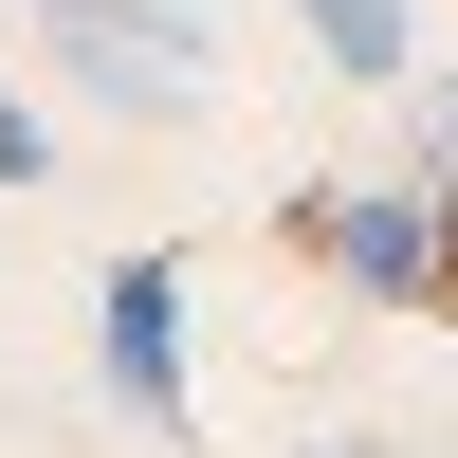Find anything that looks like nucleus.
<instances>
[{"mask_svg": "<svg viewBox=\"0 0 458 458\" xmlns=\"http://www.w3.org/2000/svg\"><path fill=\"white\" fill-rule=\"evenodd\" d=\"M293 239L330 257L349 293H386V312H440V183H293Z\"/></svg>", "mask_w": 458, "mask_h": 458, "instance_id": "obj_1", "label": "nucleus"}, {"mask_svg": "<svg viewBox=\"0 0 458 458\" xmlns=\"http://www.w3.org/2000/svg\"><path fill=\"white\" fill-rule=\"evenodd\" d=\"M55 73L92 110H129V129H183V110L220 92V55H165V37H110V19H55Z\"/></svg>", "mask_w": 458, "mask_h": 458, "instance_id": "obj_2", "label": "nucleus"}, {"mask_svg": "<svg viewBox=\"0 0 458 458\" xmlns=\"http://www.w3.org/2000/svg\"><path fill=\"white\" fill-rule=\"evenodd\" d=\"M92 330H110V386H129L147 422H183V257H129Z\"/></svg>", "mask_w": 458, "mask_h": 458, "instance_id": "obj_3", "label": "nucleus"}, {"mask_svg": "<svg viewBox=\"0 0 458 458\" xmlns=\"http://www.w3.org/2000/svg\"><path fill=\"white\" fill-rule=\"evenodd\" d=\"M312 37H330V73H349V92H403V55H422V37H403V0H312Z\"/></svg>", "mask_w": 458, "mask_h": 458, "instance_id": "obj_4", "label": "nucleus"}, {"mask_svg": "<svg viewBox=\"0 0 458 458\" xmlns=\"http://www.w3.org/2000/svg\"><path fill=\"white\" fill-rule=\"evenodd\" d=\"M37 165H55V147H37V110L0 92V183H37Z\"/></svg>", "mask_w": 458, "mask_h": 458, "instance_id": "obj_5", "label": "nucleus"}, {"mask_svg": "<svg viewBox=\"0 0 458 458\" xmlns=\"http://www.w3.org/2000/svg\"><path fill=\"white\" fill-rule=\"evenodd\" d=\"M440 312H458V183H440Z\"/></svg>", "mask_w": 458, "mask_h": 458, "instance_id": "obj_6", "label": "nucleus"}]
</instances>
